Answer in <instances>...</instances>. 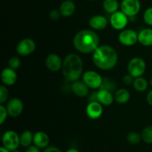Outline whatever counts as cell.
Here are the masks:
<instances>
[{"label":"cell","instance_id":"6da1fadb","mask_svg":"<svg viewBox=\"0 0 152 152\" xmlns=\"http://www.w3.org/2000/svg\"><path fill=\"white\" fill-rule=\"evenodd\" d=\"M92 61L96 68L107 71L116 66L118 62V55L112 46L101 45L94 52Z\"/></svg>","mask_w":152,"mask_h":152},{"label":"cell","instance_id":"7a4b0ae2","mask_svg":"<svg viewBox=\"0 0 152 152\" xmlns=\"http://www.w3.org/2000/svg\"><path fill=\"white\" fill-rule=\"evenodd\" d=\"M73 45L77 51L83 54L94 53L99 47V37L93 30L84 29L75 34L73 40Z\"/></svg>","mask_w":152,"mask_h":152},{"label":"cell","instance_id":"3957f363","mask_svg":"<svg viewBox=\"0 0 152 152\" xmlns=\"http://www.w3.org/2000/svg\"><path fill=\"white\" fill-rule=\"evenodd\" d=\"M83 61L80 55L69 54L63 60L62 71L65 80L69 82L79 80L83 72Z\"/></svg>","mask_w":152,"mask_h":152},{"label":"cell","instance_id":"277c9868","mask_svg":"<svg viewBox=\"0 0 152 152\" xmlns=\"http://www.w3.org/2000/svg\"><path fill=\"white\" fill-rule=\"evenodd\" d=\"M146 69V63L142 58L135 57L130 60L128 64V72L134 78L141 77Z\"/></svg>","mask_w":152,"mask_h":152},{"label":"cell","instance_id":"5b68a950","mask_svg":"<svg viewBox=\"0 0 152 152\" xmlns=\"http://www.w3.org/2000/svg\"><path fill=\"white\" fill-rule=\"evenodd\" d=\"M2 145L10 151L16 150L20 145V138L19 135L13 130L5 131L2 135Z\"/></svg>","mask_w":152,"mask_h":152},{"label":"cell","instance_id":"8992f818","mask_svg":"<svg viewBox=\"0 0 152 152\" xmlns=\"http://www.w3.org/2000/svg\"><path fill=\"white\" fill-rule=\"evenodd\" d=\"M83 81L90 89H96L101 87L103 78L96 72L93 71V70H88L83 73Z\"/></svg>","mask_w":152,"mask_h":152},{"label":"cell","instance_id":"52a82bcc","mask_svg":"<svg viewBox=\"0 0 152 152\" xmlns=\"http://www.w3.org/2000/svg\"><path fill=\"white\" fill-rule=\"evenodd\" d=\"M141 4L139 0H122L120 10L128 17H134L140 11Z\"/></svg>","mask_w":152,"mask_h":152},{"label":"cell","instance_id":"ba28073f","mask_svg":"<svg viewBox=\"0 0 152 152\" xmlns=\"http://www.w3.org/2000/svg\"><path fill=\"white\" fill-rule=\"evenodd\" d=\"M129 22V17L121 10L115 12L110 16V24L114 29L123 31Z\"/></svg>","mask_w":152,"mask_h":152},{"label":"cell","instance_id":"9c48e42d","mask_svg":"<svg viewBox=\"0 0 152 152\" xmlns=\"http://www.w3.org/2000/svg\"><path fill=\"white\" fill-rule=\"evenodd\" d=\"M35 49V42L31 38L22 39L16 46V52L20 56H28L31 55Z\"/></svg>","mask_w":152,"mask_h":152},{"label":"cell","instance_id":"30bf717a","mask_svg":"<svg viewBox=\"0 0 152 152\" xmlns=\"http://www.w3.org/2000/svg\"><path fill=\"white\" fill-rule=\"evenodd\" d=\"M119 42L125 46H132L138 42V34L132 29H124L118 36Z\"/></svg>","mask_w":152,"mask_h":152},{"label":"cell","instance_id":"8fae6325","mask_svg":"<svg viewBox=\"0 0 152 152\" xmlns=\"http://www.w3.org/2000/svg\"><path fill=\"white\" fill-rule=\"evenodd\" d=\"M8 116L11 117H17L22 114L24 109V104L22 100L18 98H13L9 100L6 105Z\"/></svg>","mask_w":152,"mask_h":152},{"label":"cell","instance_id":"7c38bea8","mask_svg":"<svg viewBox=\"0 0 152 152\" xmlns=\"http://www.w3.org/2000/svg\"><path fill=\"white\" fill-rule=\"evenodd\" d=\"M103 113V107L102 104L97 101H90L86 107V114L90 119H97Z\"/></svg>","mask_w":152,"mask_h":152},{"label":"cell","instance_id":"4fadbf2b","mask_svg":"<svg viewBox=\"0 0 152 152\" xmlns=\"http://www.w3.org/2000/svg\"><path fill=\"white\" fill-rule=\"evenodd\" d=\"M62 63L60 57L54 53H51L47 56L45 59V65L50 71L56 72L60 70L62 67Z\"/></svg>","mask_w":152,"mask_h":152},{"label":"cell","instance_id":"5bb4252c","mask_svg":"<svg viewBox=\"0 0 152 152\" xmlns=\"http://www.w3.org/2000/svg\"><path fill=\"white\" fill-rule=\"evenodd\" d=\"M108 19L102 15H94L89 19L88 24L92 29L95 31H101L105 29L108 25Z\"/></svg>","mask_w":152,"mask_h":152},{"label":"cell","instance_id":"9a60e30c","mask_svg":"<svg viewBox=\"0 0 152 152\" xmlns=\"http://www.w3.org/2000/svg\"><path fill=\"white\" fill-rule=\"evenodd\" d=\"M1 79L4 85L12 86L17 80V74L14 69L10 67H7L1 71Z\"/></svg>","mask_w":152,"mask_h":152},{"label":"cell","instance_id":"2e32d148","mask_svg":"<svg viewBox=\"0 0 152 152\" xmlns=\"http://www.w3.org/2000/svg\"><path fill=\"white\" fill-rule=\"evenodd\" d=\"M34 145L39 148L40 149H45L49 146L50 138L46 133L43 131H37L34 134Z\"/></svg>","mask_w":152,"mask_h":152},{"label":"cell","instance_id":"e0dca14e","mask_svg":"<svg viewBox=\"0 0 152 152\" xmlns=\"http://www.w3.org/2000/svg\"><path fill=\"white\" fill-rule=\"evenodd\" d=\"M96 99L102 105L109 106L114 102V95H113L111 91L99 89V90L96 92Z\"/></svg>","mask_w":152,"mask_h":152},{"label":"cell","instance_id":"ac0fdd59","mask_svg":"<svg viewBox=\"0 0 152 152\" xmlns=\"http://www.w3.org/2000/svg\"><path fill=\"white\" fill-rule=\"evenodd\" d=\"M59 12L62 16L69 17L74 13L76 10V4L72 0H65L59 6Z\"/></svg>","mask_w":152,"mask_h":152},{"label":"cell","instance_id":"d6986e66","mask_svg":"<svg viewBox=\"0 0 152 152\" xmlns=\"http://www.w3.org/2000/svg\"><path fill=\"white\" fill-rule=\"evenodd\" d=\"M71 90L77 96L86 97L88 95L89 87L83 81L77 80L71 84Z\"/></svg>","mask_w":152,"mask_h":152},{"label":"cell","instance_id":"ffe728a7","mask_svg":"<svg viewBox=\"0 0 152 152\" xmlns=\"http://www.w3.org/2000/svg\"><path fill=\"white\" fill-rule=\"evenodd\" d=\"M138 42L143 46H152V28H144L138 33Z\"/></svg>","mask_w":152,"mask_h":152},{"label":"cell","instance_id":"44dd1931","mask_svg":"<svg viewBox=\"0 0 152 152\" xmlns=\"http://www.w3.org/2000/svg\"><path fill=\"white\" fill-rule=\"evenodd\" d=\"M130 97L131 94L129 91L124 88L119 89L118 90L116 91L115 94H114V100L120 104L127 103L130 100Z\"/></svg>","mask_w":152,"mask_h":152},{"label":"cell","instance_id":"7402d4cb","mask_svg":"<svg viewBox=\"0 0 152 152\" xmlns=\"http://www.w3.org/2000/svg\"><path fill=\"white\" fill-rule=\"evenodd\" d=\"M102 7L107 13L111 15L118 11L120 4H119L118 0H104L102 2Z\"/></svg>","mask_w":152,"mask_h":152},{"label":"cell","instance_id":"603a6c76","mask_svg":"<svg viewBox=\"0 0 152 152\" xmlns=\"http://www.w3.org/2000/svg\"><path fill=\"white\" fill-rule=\"evenodd\" d=\"M19 138H20V145L22 147L28 148L34 142V134L31 131L26 130L21 134Z\"/></svg>","mask_w":152,"mask_h":152},{"label":"cell","instance_id":"cb8c5ba5","mask_svg":"<svg viewBox=\"0 0 152 152\" xmlns=\"http://www.w3.org/2000/svg\"><path fill=\"white\" fill-rule=\"evenodd\" d=\"M133 86L134 89L138 92H144L148 89V83L145 78L143 77H138L134 78L133 82Z\"/></svg>","mask_w":152,"mask_h":152},{"label":"cell","instance_id":"d4e9b609","mask_svg":"<svg viewBox=\"0 0 152 152\" xmlns=\"http://www.w3.org/2000/svg\"><path fill=\"white\" fill-rule=\"evenodd\" d=\"M140 134L144 142L146 144H152V125L145 127Z\"/></svg>","mask_w":152,"mask_h":152},{"label":"cell","instance_id":"484cf974","mask_svg":"<svg viewBox=\"0 0 152 152\" xmlns=\"http://www.w3.org/2000/svg\"><path fill=\"white\" fill-rule=\"evenodd\" d=\"M142 140L141 134L136 132H131L127 136V141L131 145H137Z\"/></svg>","mask_w":152,"mask_h":152},{"label":"cell","instance_id":"4316f807","mask_svg":"<svg viewBox=\"0 0 152 152\" xmlns=\"http://www.w3.org/2000/svg\"><path fill=\"white\" fill-rule=\"evenodd\" d=\"M115 84H114V81L111 80L109 78H103V81H102V84L99 89H107L108 91H114L115 89Z\"/></svg>","mask_w":152,"mask_h":152},{"label":"cell","instance_id":"83f0119b","mask_svg":"<svg viewBox=\"0 0 152 152\" xmlns=\"http://www.w3.org/2000/svg\"><path fill=\"white\" fill-rule=\"evenodd\" d=\"M143 20L148 25L152 26V7H149L144 11Z\"/></svg>","mask_w":152,"mask_h":152},{"label":"cell","instance_id":"f1b7e54d","mask_svg":"<svg viewBox=\"0 0 152 152\" xmlns=\"http://www.w3.org/2000/svg\"><path fill=\"white\" fill-rule=\"evenodd\" d=\"M8 98V90L5 85L0 86V104H3L6 102Z\"/></svg>","mask_w":152,"mask_h":152},{"label":"cell","instance_id":"f546056e","mask_svg":"<svg viewBox=\"0 0 152 152\" xmlns=\"http://www.w3.org/2000/svg\"><path fill=\"white\" fill-rule=\"evenodd\" d=\"M21 61L19 58L16 56H13L10 58L8 61V67L13 69L16 70L20 66Z\"/></svg>","mask_w":152,"mask_h":152},{"label":"cell","instance_id":"4dcf8cb0","mask_svg":"<svg viewBox=\"0 0 152 152\" xmlns=\"http://www.w3.org/2000/svg\"><path fill=\"white\" fill-rule=\"evenodd\" d=\"M7 115H8V113H7L6 107L3 104H1L0 105V125H2L4 123V122L7 119Z\"/></svg>","mask_w":152,"mask_h":152},{"label":"cell","instance_id":"1f68e13d","mask_svg":"<svg viewBox=\"0 0 152 152\" xmlns=\"http://www.w3.org/2000/svg\"><path fill=\"white\" fill-rule=\"evenodd\" d=\"M62 16L59 12V10L57 9H53V10H50V13H49V17L50 19L53 21H56L60 18V16Z\"/></svg>","mask_w":152,"mask_h":152},{"label":"cell","instance_id":"d6a6232c","mask_svg":"<svg viewBox=\"0 0 152 152\" xmlns=\"http://www.w3.org/2000/svg\"><path fill=\"white\" fill-rule=\"evenodd\" d=\"M134 80V77L131 75L130 74L126 75L123 77V81L126 85H130L133 83Z\"/></svg>","mask_w":152,"mask_h":152},{"label":"cell","instance_id":"836d02e7","mask_svg":"<svg viewBox=\"0 0 152 152\" xmlns=\"http://www.w3.org/2000/svg\"><path fill=\"white\" fill-rule=\"evenodd\" d=\"M42 152H62V151L55 146H48L45 148Z\"/></svg>","mask_w":152,"mask_h":152},{"label":"cell","instance_id":"e575fe53","mask_svg":"<svg viewBox=\"0 0 152 152\" xmlns=\"http://www.w3.org/2000/svg\"><path fill=\"white\" fill-rule=\"evenodd\" d=\"M25 152H41L39 148L36 146L35 145H31L29 147L26 148Z\"/></svg>","mask_w":152,"mask_h":152},{"label":"cell","instance_id":"d590c367","mask_svg":"<svg viewBox=\"0 0 152 152\" xmlns=\"http://www.w3.org/2000/svg\"><path fill=\"white\" fill-rule=\"evenodd\" d=\"M146 101L148 103V104L152 106V89L148 92L146 95Z\"/></svg>","mask_w":152,"mask_h":152},{"label":"cell","instance_id":"8d00e7d4","mask_svg":"<svg viewBox=\"0 0 152 152\" xmlns=\"http://www.w3.org/2000/svg\"><path fill=\"white\" fill-rule=\"evenodd\" d=\"M0 152H11V151H10L9 149L6 148L5 147H4V146L2 145L0 147Z\"/></svg>","mask_w":152,"mask_h":152},{"label":"cell","instance_id":"74e56055","mask_svg":"<svg viewBox=\"0 0 152 152\" xmlns=\"http://www.w3.org/2000/svg\"><path fill=\"white\" fill-rule=\"evenodd\" d=\"M65 152H80L77 148H71L68 149Z\"/></svg>","mask_w":152,"mask_h":152},{"label":"cell","instance_id":"f35d334b","mask_svg":"<svg viewBox=\"0 0 152 152\" xmlns=\"http://www.w3.org/2000/svg\"><path fill=\"white\" fill-rule=\"evenodd\" d=\"M11 152H21L20 151H19L18 150V149H16V150H14V151H11Z\"/></svg>","mask_w":152,"mask_h":152},{"label":"cell","instance_id":"ab89813d","mask_svg":"<svg viewBox=\"0 0 152 152\" xmlns=\"http://www.w3.org/2000/svg\"><path fill=\"white\" fill-rule=\"evenodd\" d=\"M150 85H151V87H152V77H151V80H150Z\"/></svg>","mask_w":152,"mask_h":152},{"label":"cell","instance_id":"60d3db41","mask_svg":"<svg viewBox=\"0 0 152 152\" xmlns=\"http://www.w3.org/2000/svg\"><path fill=\"white\" fill-rule=\"evenodd\" d=\"M88 1H95V0H88Z\"/></svg>","mask_w":152,"mask_h":152}]
</instances>
